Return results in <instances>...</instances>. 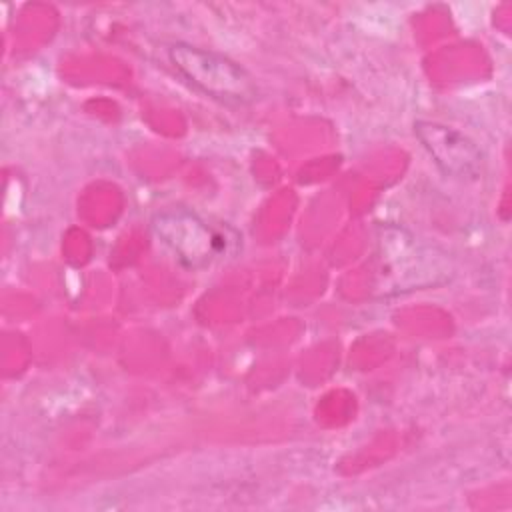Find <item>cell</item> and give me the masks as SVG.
Wrapping results in <instances>:
<instances>
[{
    "label": "cell",
    "instance_id": "1",
    "mask_svg": "<svg viewBox=\"0 0 512 512\" xmlns=\"http://www.w3.org/2000/svg\"><path fill=\"white\" fill-rule=\"evenodd\" d=\"M172 66L204 94L232 104H246L256 98L254 78L224 54L176 42L168 48Z\"/></svg>",
    "mask_w": 512,
    "mask_h": 512
},
{
    "label": "cell",
    "instance_id": "2",
    "mask_svg": "<svg viewBox=\"0 0 512 512\" xmlns=\"http://www.w3.org/2000/svg\"><path fill=\"white\" fill-rule=\"evenodd\" d=\"M156 234L190 268L208 264L218 252V236L188 210H168L154 218Z\"/></svg>",
    "mask_w": 512,
    "mask_h": 512
},
{
    "label": "cell",
    "instance_id": "3",
    "mask_svg": "<svg viewBox=\"0 0 512 512\" xmlns=\"http://www.w3.org/2000/svg\"><path fill=\"white\" fill-rule=\"evenodd\" d=\"M414 132L434 162L450 176H474L480 168V150L460 132L436 122H416Z\"/></svg>",
    "mask_w": 512,
    "mask_h": 512
}]
</instances>
